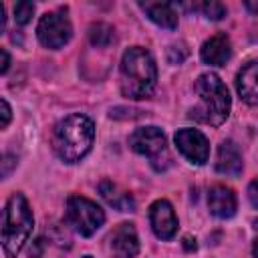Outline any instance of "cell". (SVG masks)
Returning a JSON list of instances; mask_svg holds the SVG:
<instances>
[{"mask_svg": "<svg viewBox=\"0 0 258 258\" xmlns=\"http://www.w3.org/2000/svg\"><path fill=\"white\" fill-rule=\"evenodd\" d=\"M149 222L157 238L171 240L177 232V218L167 200H157L149 208Z\"/></svg>", "mask_w": 258, "mask_h": 258, "instance_id": "cell-9", "label": "cell"}, {"mask_svg": "<svg viewBox=\"0 0 258 258\" xmlns=\"http://www.w3.org/2000/svg\"><path fill=\"white\" fill-rule=\"evenodd\" d=\"M216 171L236 177L242 173V153L234 141H222L216 155Z\"/></svg>", "mask_w": 258, "mask_h": 258, "instance_id": "cell-11", "label": "cell"}, {"mask_svg": "<svg viewBox=\"0 0 258 258\" xmlns=\"http://www.w3.org/2000/svg\"><path fill=\"white\" fill-rule=\"evenodd\" d=\"M32 14H34V4L32 2H16L14 4V18H16L18 24L30 22Z\"/></svg>", "mask_w": 258, "mask_h": 258, "instance_id": "cell-19", "label": "cell"}, {"mask_svg": "<svg viewBox=\"0 0 258 258\" xmlns=\"http://www.w3.org/2000/svg\"><path fill=\"white\" fill-rule=\"evenodd\" d=\"M36 34L38 40L46 46V48H60L71 40L73 28L71 22L67 18V12L56 10V12H46L38 26H36Z\"/></svg>", "mask_w": 258, "mask_h": 258, "instance_id": "cell-7", "label": "cell"}, {"mask_svg": "<svg viewBox=\"0 0 258 258\" xmlns=\"http://www.w3.org/2000/svg\"><path fill=\"white\" fill-rule=\"evenodd\" d=\"M12 165H16V157H12L10 153H6L4 155V161H2V177H8L10 175Z\"/></svg>", "mask_w": 258, "mask_h": 258, "instance_id": "cell-21", "label": "cell"}, {"mask_svg": "<svg viewBox=\"0 0 258 258\" xmlns=\"http://www.w3.org/2000/svg\"><path fill=\"white\" fill-rule=\"evenodd\" d=\"M111 248L117 254V258H135L139 252V240L133 224L123 222L119 224L111 234Z\"/></svg>", "mask_w": 258, "mask_h": 258, "instance_id": "cell-10", "label": "cell"}, {"mask_svg": "<svg viewBox=\"0 0 258 258\" xmlns=\"http://www.w3.org/2000/svg\"><path fill=\"white\" fill-rule=\"evenodd\" d=\"M4 24H6V16H4V6L0 4V28L4 30Z\"/></svg>", "mask_w": 258, "mask_h": 258, "instance_id": "cell-27", "label": "cell"}, {"mask_svg": "<svg viewBox=\"0 0 258 258\" xmlns=\"http://www.w3.org/2000/svg\"><path fill=\"white\" fill-rule=\"evenodd\" d=\"M67 224L81 236L89 238L93 236L105 222V212L101 206H97L93 200L83 198V196H71L67 200V210H64Z\"/></svg>", "mask_w": 258, "mask_h": 258, "instance_id": "cell-6", "label": "cell"}, {"mask_svg": "<svg viewBox=\"0 0 258 258\" xmlns=\"http://www.w3.org/2000/svg\"><path fill=\"white\" fill-rule=\"evenodd\" d=\"M236 89L248 105H258V60L248 62L236 77Z\"/></svg>", "mask_w": 258, "mask_h": 258, "instance_id": "cell-14", "label": "cell"}, {"mask_svg": "<svg viewBox=\"0 0 258 258\" xmlns=\"http://www.w3.org/2000/svg\"><path fill=\"white\" fill-rule=\"evenodd\" d=\"M167 56H169V62H171V64H179V62L187 56V50L183 48V44H179V46H169Z\"/></svg>", "mask_w": 258, "mask_h": 258, "instance_id": "cell-20", "label": "cell"}, {"mask_svg": "<svg viewBox=\"0 0 258 258\" xmlns=\"http://www.w3.org/2000/svg\"><path fill=\"white\" fill-rule=\"evenodd\" d=\"M141 8L147 12V16L159 24L161 28H169L173 30L177 26V12L173 8V4L169 2H143Z\"/></svg>", "mask_w": 258, "mask_h": 258, "instance_id": "cell-15", "label": "cell"}, {"mask_svg": "<svg viewBox=\"0 0 258 258\" xmlns=\"http://www.w3.org/2000/svg\"><path fill=\"white\" fill-rule=\"evenodd\" d=\"M93 137H95L93 121L87 115L75 113L56 123L54 135H52V145H54L56 155L62 161L77 163L89 153V149L93 145Z\"/></svg>", "mask_w": 258, "mask_h": 258, "instance_id": "cell-1", "label": "cell"}, {"mask_svg": "<svg viewBox=\"0 0 258 258\" xmlns=\"http://www.w3.org/2000/svg\"><path fill=\"white\" fill-rule=\"evenodd\" d=\"M248 198H250V204L258 208V177L248 185Z\"/></svg>", "mask_w": 258, "mask_h": 258, "instance_id": "cell-22", "label": "cell"}, {"mask_svg": "<svg viewBox=\"0 0 258 258\" xmlns=\"http://www.w3.org/2000/svg\"><path fill=\"white\" fill-rule=\"evenodd\" d=\"M99 191H101V196L105 198V202H107L109 206L117 208L119 212H133L135 200L131 198V194L123 191V189H121L119 185H115L113 181H107V179L101 181Z\"/></svg>", "mask_w": 258, "mask_h": 258, "instance_id": "cell-16", "label": "cell"}, {"mask_svg": "<svg viewBox=\"0 0 258 258\" xmlns=\"http://www.w3.org/2000/svg\"><path fill=\"white\" fill-rule=\"evenodd\" d=\"M244 4H246V8H248V10H252V12H258V2H250V0H246Z\"/></svg>", "mask_w": 258, "mask_h": 258, "instance_id": "cell-26", "label": "cell"}, {"mask_svg": "<svg viewBox=\"0 0 258 258\" xmlns=\"http://www.w3.org/2000/svg\"><path fill=\"white\" fill-rule=\"evenodd\" d=\"M34 226V218L30 206L22 194H12L6 210H4V226H2V248L8 258H16L28 240Z\"/></svg>", "mask_w": 258, "mask_h": 258, "instance_id": "cell-4", "label": "cell"}, {"mask_svg": "<svg viewBox=\"0 0 258 258\" xmlns=\"http://www.w3.org/2000/svg\"><path fill=\"white\" fill-rule=\"evenodd\" d=\"M175 145L181 151L185 159H189L196 165H204L210 155V145L208 139L202 131L198 129H179L175 133Z\"/></svg>", "mask_w": 258, "mask_h": 258, "instance_id": "cell-8", "label": "cell"}, {"mask_svg": "<svg viewBox=\"0 0 258 258\" xmlns=\"http://www.w3.org/2000/svg\"><path fill=\"white\" fill-rule=\"evenodd\" d=\"M129 145L133 151L145 155L155 171H163L171 163V155L167 149V139L159 127H139L131 133Z\"/></svg>", "mask_w": 258, "mask_h": 258, "instance_id": "cell-5", "label": "cell"}, {"mask_svg": "<svg viewBox=\"0 0 258 258\" xmlns=\"http://www.w3.org/2000/svg\"><path fill=\"white\" fill-rule=\"evenodd\" d=\"M157 69L151 54L141 46H131L121 58V93L127 99H145L153 93Z\"/></svg>", "mask_w": 258, "mask_h": 258, "instance_id": "cell-2", "label": "cell"}, {"mask_svg": "<svg viewBox=\"0 0 258 258\" xmlns=\"http://www.w3.org/2000/svg\"><path fill=\"white\" fill-rule=\"evenodd\" d=\"M89 38L95 46H109L115 40V30L111 24L105 22H97L89 28Z\"/></svg>", "mask_w": 258, "mask_h": 258, "instance_id": "cell-17", "label": "cell"}, {"mask_svg": "<svg viewBox=\"0 0 258 258\" xmlns=\"http://www.w3.org/2000/svg\"><path fill=\"white\" fill-rule=\"evenodd\" d=\"M254 226H256V230H258V220H256V224H254Z\"/></svg>", "mask_w": 258, "mask_h": 258, "instance_id": "cell-29", "label": "cell"}, {"mask_svg": "<svg viewBox=\"0 0 258 258\" xmlns=\"http://www.w3.org/2000/svg\"><path fill=\"white\" fill-rule=\"evenodd\" d=\"M254 258H258V242L254 244Z\"/></svg>", "mask_w": 258, "mask_h": 258, "instance_id": "cell-28", "label": "cell"}, {"mask_svg": "<svg viewBox=\"0 0 258 258\" xmlns=\"http://www.w3.org/2000/svg\"><path fill=\"white\" fill-rule=\"evenodd\" d=\"M183 242H185V248H187V250H196V240H191L189 236H185Z\"/></svg>", "mask_w": 258, "mask_h": 258, "instance_id": "cell-25", "label": "cell"}, {"mask_svg": "<svg viewBox=\"0 0 258 258\" xmlns=\"http://www.w3.org/2000/svg\"><path fill=\"white\" fill-rule=\"evenodd\" d=\"M0 52H2V69H0V71L6 73V71H8V64H10V56H8V50H6V48H2Z\"/></svg>", "mask_w": 258, "mask_h": 258, "instance_id": "cell-24", "label": "cell"}, {"mask_svg": "<svg viewBox=\"0 0 258 258\" xmlns=\"http://www.w3.org/2000/svg\"><path fill=\"white\" fill-rule=\"evenodd\" d=\"M85 258H91V256H85Z\"/></svg>", "mask_w": 258, "mask_h": 258, "instance_id": "cell-30", "label": "cell"}, {"mask_svg": "<svg viewBox=\"0 0 258 258\" xmlns=\"http://www.w3.org/2000/svg\"><path fill=\"white\" fill-rule=\"evenodd\" d=\"M196 93L200 95L202 105L198 109H191L189 117L206 123V125H222L230 115V93L222 79L214 73H204L196 79Z\"/></svg>", "mask_w": 258, "mask_h": 258, "instance_id": "cell-3", "label": "cell"}, {"mask_svg": "<svg viewBox=\"0 0 258 258\" xmlns=\"http://www.w3.org/2000/svg\"><path fill=\"white\" fill-rule=\"evenodd\" d=\"M208 208L216 218H232L236 214V196L226 185H214L208 194Z\"/></svg>", "mask_w": 258, "mask_h": 258, "instance_id": "cell-12", "label": "cell"}, {"mask_svg": "<svg viewBox=\"0 0 258 258\" xmlns=\"http://www.w3.org/2000/svg\"><path fill=\"white\" fill-rule=\"evenodd\" d=\"M202 60L206 64H226L232 56V46H230V38L226 34H216L212 38H208L204 44H202Z\"/></svg>", "mask_w": 258, "mask_h": 258, "instance_id": "cell-13", "label": "cell"}, {"mask_svg": "<svg viewBox=\"0 0 258 258\" xmlns=\"http://www.w3.org/2000/svg\"><path fill=\"white\" fill-rule=\"evenodd\" d=\"M200 10L204 12L206 18L210 20H222L226 16V6L222 2H216V0H210V2H204L200 4Z\"/></svg>", "mask_w": 258, "mask_h": 258, "instance_id": "cell-18", "label": "cell"}, {"mask_svg": "<svg viewBox=\"0 0 258 258\" xmlns=\"http://www.w3.org/2000/svg\"><path fill=\"white\" fill-rule=\"evenodd\" d=\"M0 103H2V127H6L8 121H10V107H8L6 99H2Z\"/></svg>", "mask_w": 258, "mask_h": 258, "instance_id": "cell-23", "label": "cell"}]
</instances>
